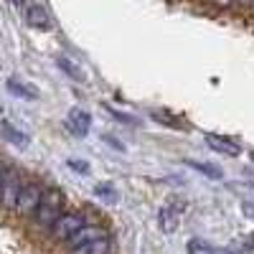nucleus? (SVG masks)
I'll use <instances>...</instances> for the list:
<instances>
[{
    "label": "nucleus",
    "mask_w": 254,
    "mask_h": 254,
    "mask_svg": "<svg viewBox=\"0 0 254 254\" xmlns=\"http://www.w3.org/2000/svg\"><path fill=\"white\" fill-rule=\"evenodd\" d=\"M44 186L38 183H23V188H20V196H18V203H15V211L20 216H33L36 208L41 203V198H44Z\"/></svg>",
    "instance_id": "nucleus-4"
},
{
    "label": "nucleus",
    "mask_w": 254,
    "mask_h": 254,
    "mask_svg": "<svg viewBox=\"0 0 254 254\" xmlns=\"http://www.w3.org/2000/svg\"><path fill=\"white\" fill-rule=\"evenodd\" d=\"M69 254H110V239L102 237V239H94V242H87L76 249H71Z\"/></svg>",
    "instance_id": "nucleus-12"
},
{
    "label": "nucleus",
    "mask_w": 254,
    "mask_h": 254,
    "mask_svg": "<svg viewBox=\"0 0 254 254\" xmlns=\"http://www.w3.org/2000/svg\"><path fill=\"white\" fill-rule=\"evenodd\" d=\"M186 165L193 168V171H198L201 176L211 178V181H221L224 178V171L216 165V163H206V160H193V158H186Z\"/></svg>",
    "instance_id": "nucleus-10"
},
{
    "label": "nucleus",
    "mask_w": 254,
    "mask_h": 254,
    "mask_svg": "<svg viewBox=\"0 0 254 254\" xmlns=\"http://www.w3.org/2000/svg\"><path fill=\"white\" fill-rule=\"evenodd\" d=\"M249 160H252V163H254V150H252V153H249Z\"/></svg>",
    "instance_id": "nucleus-23"
},
{
    "label": "nucleus",
    "mask_w": 254,
    "mask_h": 254,
    "mask_svg": "<svg viewBox=\"0 0 254 254\" xmlns=\"http://www.w3.org/2000/svg\"><path fill=\"white\" fill-rule=\"evenodd\" d=\"M178 206H183L181 201H176V198H171L163 208H160V214H158V221H160V229L165 231V234H173V231H178V224H181V214H183V208H178Z\"/></svg>",
    "instance_id": "nucleus-5"
},
{
    "label": "nucleus",
    "mask_w": 254,
    "mask_h": 254,
    "mask_svg": "<svg viewBox=\"0 0 254 254\" xmlns=\"http://www.w3.org/2000/svg\"><path fill=\"white\" fill-rule=\"evenodd\" d=\"M64 193L59 188H46L44 190V198H41L38 208H36V214H33V221L36 226L41 229H51L61 216H64Z\"/></svg>",
    "instance_id": "nucleus-1"
},
{
    "label": "nucleus",
    "mask_w": 254,
    "mask_h": 254,
    "mask_svg": "<svg viewBox=\"0 0 254 254\" xmlns=\"http://www.w3.org/2000/svg\"><path fill=\"white\" fill-rule=\"evenodd\" d=\"M13 5H26V0H10Z\"/></svg>",
    "instance_id": "nucleus-21"
},
{
    "label": "nucleus",
    "mask_w": 254,
    "mask_h": 254,
    "mask_svg": "<svg viewBox=\"0 0 254 254\" xmlns=\"http://www.w3.org/2000/svg\"><path fill=\"white\" fill-rule=\"evenodd\" d=\"M84 226H87V221H84L81 214H64V216L51 226V239L59 242V244H69Z\"/></svg>",
    "instance_id": "nucleus-3"
},
{
    "label": "nucleus",
    "mask_w": 254,
    "mask_h": 254,
    "mask_svg": "<svg viewBox=\"0 0 254 254\" xmlns=\"http://www.w3.org/2000/svg\"><path fill=\"white\" fill-rule=\"evenodd\" d=\"M244 214L247 216H254V203H244Z\"/></svg>",
    "instance_id": "nucleus-19"
},
{
    "label": "nucleus",
    "mask_w": 254,
    "mask_h": 254,
    "mask_svg": "<svg viewBox=\"0 0 254 254\" xmlns=\"http://www.w3.org/2000/svg\"><path fill=\"white\" fill-rule=\"evenodd\" d=\"M214 3H216V5H221V8H226V5L234 3V0H214Z\"/></svg>",
    "instance_id": "nucleus-20"
},
{
    "label": "nucleus",
    "mask_w": 254,
    "mask_h": 254,
    "mask_svg": "<svg viewBox=\"0 0 254 254\" xmlns=\"http://www.w3.org/2000/svg\"><path fill=\"white\" fill-rule=\"evenodd\" d=\"M242 5H254V0H239Z\"/></svg>",
    "instance_id": "nucleus-22"
},
{
    "label": "nucleus",
    "mask_w": 254,
    "mask_h": 254,
    "mask_svg": "<svg viewBox=\"0 0 254 254\" xmlns=\"http://www.w3.org/2000/svg\"><path fill=\"white\" fill-rule=\"evenodd\" d=\"M94 196H99L102 201H107V203H115L117 201V190L112 183H97L94 186Z\"/></svg>",
    "instance_id": "nucleus-15"
},
{
    "label": "nucleus",
    "mask_w": 254,
    "mask_h": 254,
    "mask_svg": "<svg viewBox=\"0 0 254 254\" xmlns=\"http://www.w3.org/2000/svg\"><path fill=\"white\" fill-rule=\"evenodd\" d=\"M110 115L112 117H117L120 122H125V125H132V127H140L142 122H140V117H135V115H127V112H120V110H115V107H110Z\"/></svg>",
    "instance_id": "nucleus-16"
},
{
    "label": "nucleus",
    "mask_w": 254,
    "mask_h": 254,
    "mask_svg": "<svg viewBox=\"0 0 254 254\" xmlns=\"http://www.w3.org/2000/svg\"><path fill=\"white\" fill-rule=\"evenodd\" d=\"M5 87H8L10 94H15L20 99H38V89H33L31 84H23V81H18V79H8Z\"/></svg>",
    "instance_id": "nucleus-13"
},
{
    "label": "nucleus",
    "mask_w": 254,
    "mask_h": 254,
    "mask_svg": "<svg viewBox=\"0 0 254 254\" xmlns=\"http://www.w3.org/2000/svg\"><path fill=\"white\" fill-rule=\"evenodd\" d=\"M89 125H92V115L81 107H71L66 115V130L74 137H87L89 135Z\"/></svg>",
    "instance_id": "nucleus-6"
},
{
    "label": "nucleus",
    "mask_w": 254,
    "mask_h": 254,
    "mask_svg": "<svg viewBox=\"0 0 254 254\" xmlns=\"http://www.w3.org/2000/svg\"><path fill=\"white\" fill-rule=\"evenodd\" d=\"M102 237H107L102 226H84V229L79 231V234H76V237H74L69 244H71V249H76V247H81V244L94 242V239H102Z\"/></svg>",
    "instance_id": "nucleus-11"
},
{
    "label": "nucleus",
    "mask_w": 254,
    "mask_h": 254,
    "mask_svg": "<svg viewBox=\"0 0 254 254\" xmlns=\"http://www.w3.org/2000/svg\"><path fill=\"white\" fill-rule=\"evenodd\" d=\"M203 140H206V145L211 147V150H216V153H221V155H229V158H237V155H242V147H239L234 140L224 137V135L206 132V135H203Z\"/></svg>",
    "instance_id": "nucleus-7"
},
{
    "label": "nucleus",
    "mask_w": 254,
    "mask_h": 254,
    "mask_svg": "<svg viewBox=\"0 0 254 254\" xmlns=\"http://www.w3.org/2000/svg\"><path fill=\"white\" fill-rule=\"evenodd\" d=\"M26 23L31 28H38V31H51L54 28V20H51L49 10L44 5H38V3H33V5L26 8Z\"/></svg>",
    "instance_id": "nucleus-8"
},
{
    "label": "nucleus",
    "mask_w": 254,
    "mask_h": 254,
    "mask_svg": "<svg viewBox=\"0 0 254 254\" xmlns=\"http://www.w3.org/2000/svg\"><path fill=\"white\" fill-rule=\"evenodd\" d=\"M102 140H104V142H110V145H115V150H125V147H122V142H120L117 137H112V135H107V132H104V135H102Z\"/></svg>",
    "instance_id": "nucleus-18"
},
{
    "label": "nucleus",
    "mask_w": 254,
    "mask_h": 254,
    "mask_svg": "<svg viewBox=\"0 0 254 254\" xmlns=\"http://www.w3.org/2000/svg\"><path fill=\"white\" fill-rule=\"evenodd\" d=\"M66 165L71 168L74 173H79V176H87V173H89V163H87V160H74V158H71V160H66Z\"/></svg>",
    "instance_id": "nucleus-17"
},
{
    "label": "nucleus",
    "mask_w": 254,
    "mask_h": 254,
    "mask_svg": "<svg viewBox=\"0 0 254 254\" xmlns=\"http://www.w3.org/2000/svg\"><path fill=\"white\" fill-rule=\"evenodd\" d=\"M0 135H3L5 142H10V145H15V147H28V142H31V137H28L23 130H18L15 125H10V122L0 125Z\"/></svg>",
    "instance_id": "nucleus-9"
},
{
    "label": "nucleus",
    "mask_w": 254,
    "mask_h": 254,
    "mask_svg": "<svg viewBox=\"0 0 254 254\" xmlns=\"http://www.w3.org/2000/svg\"><path fill=\"white\" fill-rule=\"evenodd\" d=\"M20 188H23V181L15 168H0V206L15 211Z\"/></svg>",
    "instance_id": "nucleus-2"
},
{
    "label": "nucleus",
    "mask_w": 254,
    "mask_h": 254,
    "mask_svg": "<svg viewBox=\"0 0 254 254\" xmlns=\"http://www.w3.org/2000/svg\"><path fill=\"white\" fill-rule=\"evenodd\" d=\"M56 64H59V69H61L64 74H69L74 81H84V71L76 66V64H74L71 59H66V56H59V59H56Z\"/></svg>",
    "instance_id": "nucleus-14"
}]
</instances>
